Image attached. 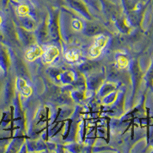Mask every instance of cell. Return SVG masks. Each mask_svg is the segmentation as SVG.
Masks as SVG:
<instances>
[{
  "instance_id": "cell-1",
  "label": "cell",
  "mask_w": 153,
  "mask_h": 153,
  "mask_svg": "<svg viewBox=\"0 0 153 153\" xmlns=\"http://www.w3.org/2000/svg\"><path fill=\"white\" fill-rule=\"evenodd\" d=\"M107 43V38L103 35H100L96 38V42L91 49V54L93 57H97L100 54L101 51L104 48Z\"/></svg>"
},
{
  "instance_id": "cell-2",
  "label": "cell",
  "mask_w": 153,
  "mask_h": 153,
  "mask_svg": "<svg viewBox=\"0 0 153 153\" xmlns=\"http://www.w3.org/2000/svg\"><path fill=\"white\" fill-rule=\"evenodd\" d=\"M44 60L46 63L52 62L59 54V51L55 47H50L44 52Z\"/></svg>"
},
{
  "instance_id": "cell-3",
  "label": "cell",
  "mask_w": 153,
  "mask_h": 153,
  "mask_svg": "<svg viewBox=\"0 0 153 153\" xmlns=\"http://www.w3.org/2000/svg\"><path fill=\"white\" fill-rule=\"evenodd\" d=\"M44 54L43 51L39 46H35V47L31 48V49L27 51L26 53V58L30 61H32L34 60L37 59L39 57Z\"/></svg>"
},
{
  "instance_id": "cell-4",
  "label": "cell",
  "mask_w": 153,
  "mask_h": 153,
  "mask_svg": "<svg viewBox=\"0 0 153 153\" xmlns=\"http://www.w3.org/2000/svg\"><path fill=\"white\" fill-rule=\"evenodd\" d=\"M20 83H19V87H20V91L21 93L25 97H28L31 94V89L29 86L27 85L26 82L24 81L23 80L20 79Z\"/></svg>"
},
{
  "instance_id": "cell-5",
  "label": "cell",
  "mask_w": 153,
  "mask_h": 153,
  "mask_svg": "<svg viewBox=\"0 0 153 153\" xmlns=\"http://www.w3.org/2000/svg\"><path fill=\"white\" fill-rule=\"evenodd\" d=\"M65 57H66L67 60H68L69 61H74L78 58V55L74 51H69L67 53Z\"/></svg>"
},
{
  "instance_id": "cell-6",
  "label": "cell",
  "mask_w": 153,
  "mask_h": 153,
  "mask_svg": "<svg viewBox=\"0 0 153 153\" xmlns=\"http://www.w3.org/2000/svg\"><path fill=\"white\" fill-rule=\"evenodd\" d=\"M117 64H118V66L121 68H124L127 66L128 65V61L126 59L125 57H120L117 60Z\"/></svg>"
},
{
  "instance_id": "cell-7",
  "label": "cell",
  "mask_w": 153,
  "mask_h": 153,
  "mask_svg": "<svg viewBox=\"0 0 153 153\" xmlns=\"http://www.w3.org/2000/svg\"><path fill=\"white\" fill-rule=\"evenodd\" d=\"M28 7L26 5H21L18 9V12L20 16H25L28 13Z\"/></svg>"
},
{
  "instance_id": "cell-8",
  "label": "cell",
  "mask_w": 153,
  "mask_h": 153,
  "mask_svg": "<svg viewBox=\"0 0 153 153\" xmlns=\"http://www.w3.org/2000/svg\"><path fill=\"white\" fill-rule=\"evenodd\" d=\"M2 23V18H1V16H0V24Z\"/></svg>"
}]
</instances>
